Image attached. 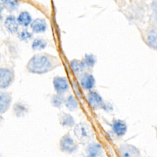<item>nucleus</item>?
<instances>
[{
  "mask_svg": "<svg viewBox=\"0 0 157 157\" xmlns=\"http://www.w3.org/2000/svg\"><path fill=\"white\" fill-rule=\"evenodd\" d=\"M60 65L59 59L47 53H37L28 61L26 68L33 74H44L49 72Z\"/></svg>",
  "mask_w": 157,
  "mask_h": 157,
  "instance_id": "f257e3e1",
  "label": "nucleus"
},
{
  "mask_svg": "<svg viewBox=\"0 0 157 157\" xmlns=\"http://www.w3.org/2000/svg\"><path fill=\"white\" fill-rule=\"evenodd\" d=\"M74 134L77 139L82 144H88L91 142L94 137L93 128L85 122L77 124L74 128Z\"/></svg>",
  "mask_w": 157,
  "mask_h": 157,
  "instance_id": "f03ea898",
  "label": "nucleus"
},
{
  "mask_svg": "<svg viewBox=\"0 0 157 157\" xmlns=\"http://www.w3.org/2000/svg\"><path fill=\"white\" fill-rule=\"evenodd\" d=\"M59 148L63 152L71 154L77 150L78 145L69 134H66L59 140Z\"/></svg>",
  "mask_w": 157,
  "mask_h": 157,
  "instance_id": "7ed1b4c3",
  "label": "nucleus"
},
{
  "mask_svg": "<svg viewBox=\"0 0 157 157\" xmlns=\"http://www.w3.org/2000/svg\"><path fill=\"white\" fill-rule=\"evenodd\" d=\"M118 152L120 157H140V156L139 149L129 144H121L118 149Z\"/></svg>",
  "mask_w": 157,
  "mask_h": 157,
  "instance_id": "20e7f679",
  "label": "nucleus"
},
{
  "mask_svg": "<svg viewBox=\"0 0 157 157\" xmlns=\"http://www.w3.org/2000/svg\"><path fill=\"white\" fill-rule=\"evenodd\" d=\"M86 99L90 107L94 110L102 108L104 102L100 94L98 91L93 90L90 91L88 93Z\"/></svg>",
  "mask_w": 157,
  "mask_h": 157,
  "instance_id": "39448f33",
  "label": "nucleus"
},
{
  "mask_svg": "<svg viewBox=\"0 0 157 157\" xmlns=\"http://www.w3.org/2000/svg\"><path fill=\"white\" fill-rule=\"evenodd\" d=\"M53 85L57 94H63L69 89L68 80L63 76H55L53 79Z\"/></svg>",
  "mask_w": 157,
  "mask_h": 157,
  "instance_id": "423d86ee",
  "label": "nucleus"
},
{
  "mask_svg": "<svg viewBox=\"0 0 157 157\" xmlns=\"http://www.w3.org/2000/svg\"><path fill=\"white\" fill-rule=\"evenodd\" d=\"M79 82L80 86L85 90L91 91L95 86V78L91 74L85 72L80 76Z\"/></svg>",
  "mask_w": 157,
  "mask_h": 157,
  "instance_id": "0eeeda50",
  "label": "nucleus"
},
{
  "mask_svg": "<svg viewBox=\"0 0 157 157\" xmlns=\"http://www.w3.org/2000/svg\"><path fill=\"white\" fill-rule=\"evenodd\" d=\"M111 128L113 132L118 137L124 136L128 131V126L126 122L120 119L113 120Z\"/></svg>",
  "mask_w": 157,
  "mask_h": 157,
  "instance_id": "6e6552de",
  "label": "nucleus"
},
{
  "mask_svg": "<svg viewBox=\"0 0 157 157\" xmlns=\"http://www.w3.org/2000/svg\"><path fill=\"white\" fill-rule=\"evenodd\" d=\"M13 79V74L7 68H0V88L9 86Z\"/></svg>",
  "mask_w": 157,
  "mask_h": 157,
  "instance_id": "1a4fd4ad",
  "label": "nucleus"
},
{
  "mask_svg": "<svg viewBox=\"0 0 157 157\" xmlns=\"http://www.w3.org/2000/svg\"><path fill=\"white\" fill-rule=\"evenodd\" d=\"M86 151L88 155L94 157H99L103 155L104 150L102 145L96 142H91L89 143L86 148Z\"/></svg>",
  "mask_w": 157,
  "mask_h": 157,
  "instance_id": "9d476101",
  "label": "nucleus"
},
{
  "mask_svg": "<svg viewBox=\"0 0 157 157\" xmlns=\"http://www.w3.org/2000/svg\"><path fill=\"white\" fill-rule=\"evenodd\" d=\"M32 31L35 33H42L47 29V23L45 18H37L31 23Z\"/></svg>",
  "mask_w": 157,
  "mask_h": 157,
  "instance_id": "9b49d317",
  "label": "nucleus"
},
{
  "mask_svg": "<svg viewBox=\"0 0 157 157\" xmlns=\"http://www.w3.org/2000/svg\"><path fill=\"white\" fill-rule=\"evenodd\" d=\"M58 120L60 124L63 127L71 128L75 125V120L72 115L69 113L61 112L58 115Z\"/></svg>",
  "mask_w": 157,
  "mask_h": 157,
  "instance_id": "f8f14e48",
  "label": "nucleus"
},
{
  "mask_svg": "<svg viewBox=\"0 0 157 157\" xmlns=\"http://www.w3.org/2000/svg\"><path fill=\"white\" fill-rule=\"evenodd\" d=\"M156 34L157 33L156 28L151 27L148 29L145 35V39L147 45L154 50L156 49L157 46Z\"/></svg>",
  "mask_w": 157,
  "mask_h": 157,
  "instance_id": "ddd939ff",
  "label": "nucleus"
},
{
  "mask_svg": "<svg viewBox=\"0 0 157 157\" xmlns=\"http://www.w3.org/2000/svg\"><path fill=\"white\" fill-rule=\"evenodd\" d=\"M12 101L10 94L6 92H0V113H4L9 107Z\"/></svg>",
  "mask_w": 157,
  "mask_h": 157,
  "instance_id": "4468645a",
  "label": "nucleus"
},
{
  "mask_svg": "<svg viewBox=\"0 0 157 157\" xmlns=\"http://www.w3.org/2000/svg\"><path fill=\"white\" fill-rule=\"evenodd\" d=\"M69 66L72 73L77 76H80L85 69L82 61L77 59H72L69 63Z\"/></svg>",
  "mask_w": 157,
  "mask_h": 157,
  "instance_id": "2eb2a0df",
  "label": "nucleus"
},
{
  "mask_svg": "<svg viewBox=\"0 0 157 157\" xmlns=\"http://www.w3.org/2000/svg\"><path fill=\"white\" fill-rule=\"evenodd\" d=\"M6 29L10 33H14L18 29V23L13 15L8 16L4 21Z\"/></svg>",
  "mask_w": 157,
  "mask_h": 157,
  "instance_id": "dca6fc26",
  "label": "nucleus"
},
{
  "mask_svg": "<svg viewBox=\"0 0 157 157\" xmlns=\"http://www.w3.org/2000/svg\"><path fill=\"white\" fill-rule=\"evenodd\" d=\"M64 104L67 109L71 112L75 111L78 108V103L77 99L72 94H70L64 99Z\"/></svg>",
  "mask_w": 157,
  "mask_h": 157,
  "instance_id": "f3484780",
  "label": "nucleus"
},
{
  "mask_svg": "<svg viewBox=\"0 0 157 157\" xmlns=\"http://www.w3.org/2000/svg\"><path fill=\"white\" fill-rule=\"evenodd\" d=\"M17 20L18 24L23 26H28L33 21L31 14L27 11H23L20 12Z\"/></svg>",
  "mask_w": 157,
  "mask_h": 157,
  "instance_id": "a211bd4d",
  "label": "nucleus"
},
{
  "mask_svg": "<svg viewBox=\"0 0 157 157\" xmlns=\"http://www.w3.org/2000/svg\"><path fill=\"white\" fill-rule=\"evenodd\" d=\"M81 61H82L85 69H91L94 66L96 63V58L92 53H85Z\"/></svg>",
  "mask_w": 157,
  "mask_h": 157,
  "instance_id": "6ab92c4d",
  "label": "nucleus"
},
{
  "mask_svg": "<svg viewBox=\"0 0 157 157\" xmlns=\"http://www.w3.org/2000/svg\"><path fill=\"white\" fill-rule=\"evenodd\" d=\"M47 41L45 39L42 37H37L33 40L31 47L34 50L40 51L45 49L47 47Z\"/></svg>",
  "mask_w": 157,
  "mask_h": 157,
  "instance_id": "aec40b11",
  "label": "nucleus"
},
{
  "mask_svg": "<svg viewBox=\"0 0 157 157\" xmlns=\"http://www.w3.org/2000/svg\"><path fill=\"white\" fill-rule=\"evenodd\" d=\"M13 111L16 116L21 117L28 112V107L23 102H17L13 106Z\"/></svg>",
  "mask_w": 157,
  "mask_h": 157,
  "instance_id": "412c9836",
  "label": "nucleus"
},
{
  "mask_svg": "<svg viewBox=\"0 0 157 157\" xmlns=\"http://www.w3.org/2000/svg\"><path fill=\"white\" fill-rule=\"evenodd\" d=\"M64 98L63 94H54L51 96L50 102L52 105L57 109L61 108L62 105L64 104Z\"/></svg>",
  "mask_w": 157,
  "mask_h": 157,
  "instance_id": "4be33fe9",
  "label": "nucleus"
},
{
  "mask_svg": "<svg viewBox=\"0 0 157 157\" xmlns=\"http://www.w3.org/2000/svg\"><path fill=\"white\" fill-rule=\"evenodd\" d=\"M4 7L9 11H12L16 9L19 6V2L15 1H2Z\"/></svg>",
  "mask_w": 157,
  "mask_h": 157,
  "instance_id": "5701e85b",
  "label": "nucleus"
},
{
  "mask_svg": "<svg viewBox=\"0 0 157 157\" xmlns=\"http://www.w3.org/2000/svg\"><path fill=\"white\" fill-rule=\"evenodd\" d=\"M18 37L21 40L26 41L30 40L33 37V34L26 29H23L19 33Z\"/></svg>",
  "mask_w": 157,
  "mask_h": 157,
  "instance_id": "b1692460",
  "label": "nucleus"
},
{
  "mask_svg": "<svg viewBox=\"0 0 157 157\" xmlns=\"http://www.w3.org/2000/svg\"><path fill=\"white\" fill-rule=\"evenodd\" d=\"M73 90H74V91L76 93V94L77 95V96H78V98H82V92H81L80 90L79 89L78 85H77L74 82H73Z\"/></svg>",
  "mask_w": 157,
  "mask_h": 157,
  "instance_id": "393cba45",
  "label": "nucleus"
},
{
  "mask_svg": "<svg viewBox=\"0 0 157 157\" xmlns=\"http://www.w3.org/2000/svg\"><path fill=\"white\" fill-rule=\"evenodd\" d=\"M3 8H4V5L2 3V1H0V12L3 10Z\"/></svg>",
  "mask_w": 157,
  "mask_h": 157,
  "instance_id": "a878e982",
  "label": "nucleus"
},
{
  "mask_svg": "<svg viewBox=\"0 0 157 157\" xmlns=\"http://www.w3.org/2000/svg\"><path fill=\"white\" fill-rule=\"evenodd\" d=\"M85 157H94V156H90V155H87V156H85Z\"/></svg>",
  "mask_w": 157,
  "mask_h": 157,
  "instance_id": "bb28decb",
  "label": "nucleus"
},
{
  "mask_svg": "<svg viewBox=\"0 0 157 157\" xmlns=\"http://www.w3.org/2000/svg\"><path fill=\"white\" fill-rule=\"evenodd\" d=\"M0 157H1V155H0Z\"/></svg>",
  "mask_w": 157,
  "mask_h": 157,
  "instance_id": "cd10ccee",
  "label": "nucleus"
}]
</instances>
